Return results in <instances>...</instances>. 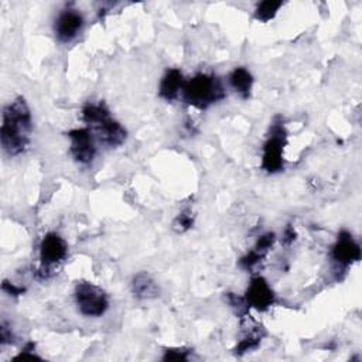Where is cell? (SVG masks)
I'll return each mask as SVG.
<instances>
[{"label": "cell", "mask_w": 362, "mask_h": 362, "mask_svg": "<svg viewBox=\"0 0 362 362\" xmlns=\"http://www.w3.org/2000/svg\"><path fill=\"white\" fill-rule=\"evenodd\" d=\"M245 300L249 308H255L258 311H266L273 306L276 297L272 287L266 282V279H263L262 276H256L251 280L248 286Z\"/></svg>", "instance_id": "obj_10"}, {"label": "cell", "mask_w": 362, "mask_h": 362, "mask_svg": "<svg viewBox=\"0 0 362 362\" xmlns=\"http://www.w3.org/2000/svg\"><path fill=\"white\" fill-rule=\"evenodd\" d=\"M132 293L139 300H149L159 294V287L147 272H140L132 280Z\"/></svg>", "instance_id": "obj_13"}, {"label": "cell", "mask_w": 362, "mask_h": 362, "mask_svg": "<svg viewBox=\"0 0 362 362\" xmlns=\"http://www.w3.org/2000/svg\"><path fill=\"white\" fill-rule=\"evenodd\" d=\"M13 339H15V335L12 332V328H9L6 321H4L2 325H0V344L8 345V344H12Z\"/></svg>", "instance_id": "obj_20"}, {"label": "cell", "mask_w": 362, "mask_h": 362, "mask_svg": "<svg viewBox=\"0 0 362 362\" xmlns=\"http://www.w3.org/2000/svg\"><path fill=\"white\" fill-rule=\"evenodd\" d=\"M181 95L187 105L197 109H207L208 107L222 101L225 98V91L217 77L198 74L184 84Z\"/></svg>", "instance_id": "obj_3"}, {"label": "cell", "mask_w": 362, "mask_h": 362, "mask_svg": "<svg viewBox=\"0 0 362 362\" xmlns=\"http://www.w3.org/2000/svg\"><path fill=\"white\" fill-rule=\"evenodd\" d=\"M2 289H4V291H6V293L11 294V296H20V294L25 293V289H23V287H18V286H15L13 283H11V282H8V280L4 282Z\"/></svg>", "instance_id": "obj_21"}, {"label": "cell", "mask_w": 362, "mask_h": 362, "mask_svg": "<svg viewBox=\"0 0 362 362\" xmlns=\"http://www.w3.org/2000/svg\"><path fill=\"white\" fill-rule=\"evenodd\" d=\"M68 138L71 140V155L76 159V162L81 164H90L95 155V136L88 128L74 129L68 133Z\"/></svg>", "instance_id": "obj_9"}, {"label": "cell", "mask_w": 362, "mask_h": 362, "mask_svg": "<svg viewBox=\"0 0 362 362\" xmlns=\"http://www.w3.org/2000/svg\"><path fill=\"white\" fill-rule=\"evenodd\" d=\"M188 349L186 348H171L166 349L163 355V361H187L188 359Z\"/></svg>", "instance_id": "obj_19"}, {"label": "cell", "mask_w": 362, "mask_h": 362, "mask_svg": "<svg viewBox=\"0 0 362 362\" xmlns=\"http://www.w3.org/2000/svg\"><path fill=\"white\" fill-rule=\"evenodd\" d=\"M33 132V119L30 108L23 97H18L4 109V122L0 129V142L4 152L11 156H19L26 152Z\"/></svg>", "instance_id": "obj_1"}, {"label": "cell", "mask_w": 362, "mask_h": 362, "mask_svg": "<svg viewBox=\"0 0 362 362\" xmlns=\"http://www.w3.org/2000/svg\"><path fill=\"white\" fill-rule=\"evenodd\" d=\"M68 253V246L64 238H61L59 234L50 232L47 234L40 245V260H42V267H40V274L42 277H47L49 272L60 263L61 260L66 259Z\"/></svg>", "instance_id": "obj_6"}, {"label": "cell", "mask_w": 362, "mask_h": 362, "mask_svg": "<svg viewBox=\"0 0 362 362\" xmlns=\"http://www.w3.org/2000/svg\"><path fill=\"white\" fill-rule=\"evenodd\" d=\"M83 121L87 123L95 139L108 147H118L123 145L128 138L126 129L112 119L109 109L102 102H88L83 108Z\"/></svg>", "instance_id": "obj_2"}, {"label": "cell", "mask_w": 362, "mask_h": 362, "mask_svg": "<svg viewBox=\"0 0 362 362\" xmlns=\"http://www.w3.org/2000/svg\"><path fill=\"white\" fill-rule=\"evenodd\" d=\"M286 146V129L282 122H274L270 129V136L263 145L262 169L267 173H279L284 167L283 152Z\"/></svg>", "instance_id": "obj_5"}, {"label": "cell", "mask_w": 362, "mask_h": 362, "mask_svg": "<svg viewBox=\"0 0 362 362\" xmlns=\"http://www.w3.org/2000/svg\"><path fill=\"white\" fill-rule=\"evenodd\" d=\"M229 84L236 94H239L243 99H248L253 87V77L246 68L239 67L231 73Z\"/></svg>", "instance_id": "obj_14"}, {"label": "cell", "mask_w": 362, "mask_h": 362, "mask_svg": "<svg viewBox=\"0 0 362 362\" xmlns=\"http://www.w3.org/2000/svg\"><path fill=\"white\" fill-rule=\"evenodd\" d=\"M193 224H194V217L190 210H186V211H181L180 215L176 218L174 229L177 232H186L193 227Z\"/></svg>", "instance_id": "obj_16"}, {"label": "cell", "mask_w": 362, "mask_h": 362, "mask_svg": "<svg viewBox=\"0 0 362 362\" xmlns=\"http://www.w3.org/2000/svg\"><path fill=\"white\" fill-rule=\"evenodd\" d=\"M331 258L338 269H348L354 262L361 259V248L348 231L338 234L337 242L331 249Z\"/></svg>", "instance_id": "obj_7"}, {"label": "cell", "mask_w": 362, "mask_h": 362, "mask_svg": "<svg viewBox=\"0 0 362 362\" xmlns=\"http://www.w3.org/2000/svg\"><path fill=\"white\" fill-rule=\"evenodd\" d=\"M243 328H245L243 335L235 348L236 355H243L246 352L256 349L259 346L262 338L266 335L263 327L259 325L258 322H255L253 320H251V321L248 320V327H243Z\"/></svg>", "instance_id": "obj_12"}, {"label": "cell", "mask_w": 362, "mask_h": 362, "mask_svg": "<svg viewBox=\"0 0 362 362\" xmlns=\"http://www.w3.org/2000/svg\"><path fill=\"white\" fill-rule=\"evenodd\" d=\"M296 236H297V235H296L294 228H293L291 225H287L286 229H284V232H283V241H282V242L289 246V245H291V243L296 241Z\"/></svg>", "instance_id": "obj_22"}, {"label": "cell", "mask_w": 362, "mask_h": 362, "mask_svg": "<svg viewBox=\"0 0 362 362\" xmlns=\"http://www.w3.org/2000/svg\"><path fill=\"white\" fill-rule=\"evenodd\" d=\"M76 301L78 310L85 317H101L109 307L107 293L92 283H78L76 287Z\"/></svg>", "instance_id": "obj_4"}, {"label": "cell", "mask_w": 362, "mask_h": 362, "mask_svg": "<svg viewBox=\"0 0 362 362\" xmlns=\"http://www.w3.org/2000/svg\"><path fill=\"white\" fill-rule=\"evenodd\" d=\"M184 84H186V81H184V77L180 70H177V68L167 70V73L164 74V77L160 81L159 94L163 99L171 102L180 95V92L184 88Z\"/></svg>", "instance_id": "obj_11"}, {"label": "cell", "mask_w": 362, "mask_h": 362, "mask_svg": "<svg viewBox=\"0 0 362 362\" xmlns=\"http://www.w3.org/2000/svg\"><path fill=\"white\" fill-rule=\"evenodd\" d=\"M84 18L78 11H63L54 25V33L60 43L68 44L76 40L84 29Z\"/></svg>", "instance_id": "obj_8"}, {"label": "cell", "mask_w": 362, "mask_h": 362, "mask_svg": "<svg viewBox=\"0 0 362 362\" xmlns=\"http://www.w3.org/2000/svg\"><path fill=\"white\" fill-rule=\"evenodd\" d=\"M283 6V2H273V0H266V2H262L258 5L256 11H255V18L259 22H269L272 20L276 13L279 12V9Z\"/></svg>", "instance_id": "obj_15"}, {"label": "cell", "mask_w": 362, "mask_h": 362, "mask_svg": "<svg viewBox=\"0 0 362 362\" xmlns=\"http://www.w3.org/2000/svg\"><path fill=\"white\" fill-rule=\"evenodd\" d=\"M274 241H276V235H274L273 232H267V234L259 236V239H258V242H256V245H255L253 249H256L258 252L266 255L267 251L273 246Z\"/></svg>", "instance_id": "obj_18"}, {"label": "cell", "mask_w": 362, "mask_h": 362, "mask_svg": "<svg viewBox=\"0 0 362 362\" xmlns=\"http://www.w3.org/2000/svg\"><path fill=\"white\" fill-rule=\"evenodd\" d=\"M263 258H265L263 253L258 252L256 249H252L251 252H248V253L239 260V265H241V267H243V269H246V270H252Z\"/></svg>", "instance_id": "obj_17"}]
</instances>
